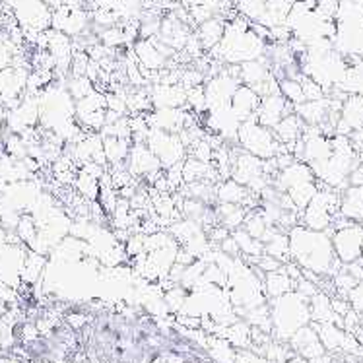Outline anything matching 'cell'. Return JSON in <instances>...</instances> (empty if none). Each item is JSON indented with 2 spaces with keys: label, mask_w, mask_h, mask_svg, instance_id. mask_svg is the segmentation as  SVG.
Listing matches in <instances>:
<instances>
[{
  "label": "cell",
  "mask_w": 363,
  "mask_h": 363,
  "mask_svg": "<svg viewBox=\"0 0 363 363\" xmlns=\"http://www.w3.org/2000/svg\"><path fill=\"white\" fill-rule=\"evenodd\" d=\"M289 255L307 270L313 272H330L340 260L336 259L333 239L326 231L309 230L305 225H294L288 233Z\"/></svg>",
  "instance_id": "obj_1"
},
{
  "label": "cell",
  "mask_w": 363,
  "mask_h": 363,
  "mask_svg": "<svg viewBox=\"0 0 363 363\" xmlns=\"http://www.w3.org/2000/svg\"><path fill=\"white\" fill-rule=\"evenodd\" d=\"M239 138L245 144V148L249 150V154L262 160L278 156V152H288L284 150V144H280L274 134L270 133V128L260 125L255 117L245 121L243 126L239 128Z\"/></svg>",
  "instance_id": "obj_2"
},
{
  "label": "cell",
  "mask_w": 363,
  "mask_h": 363,
  "mask_svg": "<svg viewBox=\"0 0 363 363\" xmlns=\"http://www.w3.org/2000/svg\"><path fill=\"white\" fill-rule=\"evenodd\" d=\"M340 206V196L334 191H317V194L313 196L311 202L303 208V223L305 228L317 231H326L328 228H333L334 214L338 212Z\"/></svg>",
  "instance_id": "obj_3"
},
{
  "label": "cell",
  "mask_w": 363,
  "mask_h": 363,
  "mask_svg": "<svg viewBox=\"0 0 363 363\" xmlns=\"http://www.w3.org/2000/svg\"><path fill=\"white\" fill-rule=\"evenodd\" d=\"M362 231L363 225L346 220L344 223H336L330 239H333V249L336 259L340 262H356L362 259Z\"/></svg>",
  "instance_id": "obj_4"
},
{
  "label": "cell",
  "mask_w": 363,
  "mask_h": 363,
  "mask_svg": "<svg viewBox=\"0 0 363 363\" xmlns=\"http://www.w3.org/2000/svg\"><path fill=\"white\" fill-rule=\"evenodd\" d=\"M289 113H294V105L286 101L282 94H272V96L260 97L259 109H257L259 119L257 121L267 128H274Z\"/></svg>",
  "instance_id": "obj_5"
},
{
  "label": "cell",
  "mask_w": 363,
  "mask_h": 363,
  "mask_svg": "<svg viewBox=\"0 0 363 363\" xmlns=\"http://www.w3.org/2000/svg\"><path fill=\"white\" fill-rule=\"evenodd\" d=\"M294 113L305 125L320 126L325 125L330 115V101L328 99H317V101H303V104L294 105Z\"/></svg>",
  "instance_id": "obj_6"
},
{
  "label": "cell",
  "mask_w": 363,
  "mask_h": 363,
  "mask_svg": "<svg viewBox=\"0 0 363 363\" xmlns=\"http://www.w3.org/2000/svg\"><path fill=\"white\" fill-rule=\"evenodd\" d=\"M338 212L344 220L350 222H363V186L350 185L340 196V206Z\"/></svg>",
  "instance_id": "obj_7"
},
{
  "label": "cell",
  "mask_w": 363,
  "mask_h": 363,
  "mask_svg": "<svg viewBox=\"0 0 363 363\" xmlns=\"http://www.w3.org/2000/svg\"><path fill=\"white\" fill-rule=\"evenodd\" d=\"M305 123L299 117H297L296 113H289L286 115L278 125L272 128L274 130V136L278 138L280 144H284L286 148H289L288 152H291V148L296 146V142L301 138V134H303Z\"/></svg>",
  "instance_id": "obj_8"
},
{
  "label": "cell",
  "mask_w": 363,
  "mask_h": 363,
  "mask_svg": "<svg viewBox=\"0 0 363 363\" xmlns=\"http://www.w3.org/2000/svg\"><path fill=\"white\" fill-rule=\"evenodd\" d=\"M223 31H225V22H223L220 16H214L206 22H202L196 30V38L201 39L204 51L208 49H214L216 45L220 43L223 38Z\"/></svg>",
  "instance_id": "obj_9"
},
{
  "label": "cell",
  "mask_w": 363,
  "mask_h": 363,
  "mask_svg": "<svg viewBox=\"0 0 363 363\" xmlns=\"http://www.w3.org/2000/svg\"><path fill=\"white\" fill-rule=\"evenodd\" d=\"M134 52L140 60L142 68L157 70V68L165 67V57L157 51V47L152 39H138L134 45Z\"/></svg>",
  "instance_id": "obj_10"
},
{
  "label": "cell",
  "mask_w": 363,
  "mask_h": 363,
  "mask_svg": "<svg viewBox=\"0 0 363 363\" xmlns=\"http://www.w3.org/2000/svg\"><path fill=\"white\" fill-rule=\"evenodd\" d=\"M278 86H280V94L284 96V99L291 105H299L305 101L303 88H301V82L297 78H284V80L278 82Z\"/></svg>",
  "instance_id": "obj_11"
},
{
  "label": "cell",
  "mask_w": 363,
  "mask_h": 363,
  "mask_svg": "<svg viewBox=\"0 0 363 363\" xmlns=\"http://www.w3.org/2000/svg\"><path fill=\"white\" fill-rule=\"evenodd\" d=\"M220 201L228 202V204H239L245 201V189H241L238 181H228L220 186Z\"/></svg>",
  "instance_id": "obj_12"
},
{
  "label": "cell",
  "mask_w": 363,
  "mask_h": 363,
  "mask_svg": "<svg viewBox=\"0 0 363 363\" xmlns=\"http://www.w3.org/2000/svg\"><path fill=\"white\" fill-rule=\"evenodd\" d=\"M99 39L105 47H119V45L125 43V33H123V28L121 26H111V28H105L101 33H99Z\"/></svg>",
  "instance_id": "obj_13"
},
{
  "label": "cell",
  "mask_w": 363,
  "mask_h": 363,
  "mask_svg": "<svg viewBox=\"0 0 363 363\" xmlns=\"http://www.w3.org/2000/svg\"><path fill=\"white\" fill-rule=\"evenodd\" d=\"M338 4H340V0H315V10L328 20H334L336 12H338Z\"/></svg>",
  "instance_id": "obj_14"
},
{
  "label": "cell",
  "mask_w": 363,
  "mask_h": 363,
  "mask_svg": "<svg viewBox=\"0 0 363 363\" xmlns=\"http://www.w3.org/2000/svg\"><path fill=\"white\" fill-rule=\"evenodd\" d=\"M348 181H350V185L363 186V163H357L356 167L352 169Z\"/></svg>",
  "instance_id": "obj_15"
},
{
  "label": "cell",
  "mask_w": 363,
  "mask_h": 363,
  "mask_svg": "<svg viewBox=\"0 0 363 363\" xmlns=\"http://www.w3.org/2000/svg\"><path fill=\"white\" fill-rule=\"evenodd\" d=\"M84 2H86V0H62V4L67 8H72V10H74V8H84Z\"/></svg>",
  "instance_id": "obj_16"
},
{
  "label": "cell",
  "mask_w": 363,
  "mask_h": 363,
  "mask_svg": "<svg viewBox=\"0 0 363 363\" xmlns=\"http://www.w3.org/2000/svg\"><path fill=\"white\" fill-rule=\"evenodd\" d=\"M45 2H47V4H49V6H52V8L62 6V0H45Z\"/></svg>",
  "instance_id": "obj_17"
},
{
  "label": "cell",
  "mask_w": 363,
  "mask_h": 363,
  "mask_svg": "<svg viewBox=\"0 0 363 363\" xmlns=\"http://www.w3.org/2000/svg\"><path fill=\"white\" fill-rule=\"evenodd\" d=\"M362 257H363V231H362Z\"/></svg>",
  "instance_id": "obj_18"
}]
</instances>
